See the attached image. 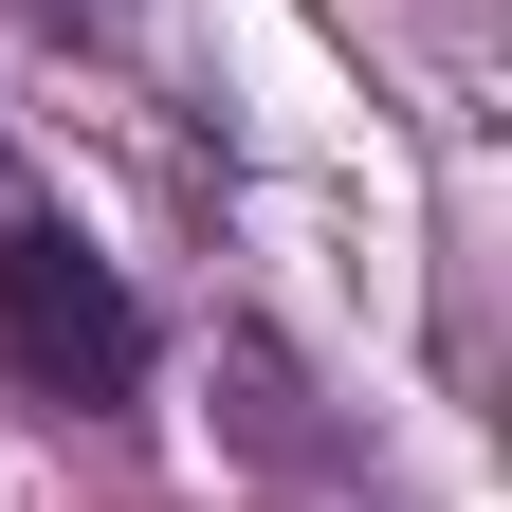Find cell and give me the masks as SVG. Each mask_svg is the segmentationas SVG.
I'll return each mask as SVG.
<instances>
[{
	"label": "cell",
	"instance_id": "1",
	"mask_svg": "<svg viewBox=\"0 0 512 512\" xmlns=\"http://www.w3.org/2000/svg\"><path fill=\"white\" fill-rule=\"evenodd\" d=\"M0 348H19V384H55V403H128V384H147V311H128V275L92 238H55L19 202L0 220Z\"/></svg>",
	"mask_w": 512,
	"mask_h": 512
},
{
	"label": "cell",
	"instance_id": "2",
	"mask_svg": "<svg viewBox=\"0 0 512 512\" xmlns=\"http://www.w3.org/2000/svg\"><path fill=\"white\" fill-rule=\"evenodd\" d=\"M0 220H19V165H0Z\"/></svg>",
	"mask_w": 512,
	"mask_h": 512
}]
</instances>
